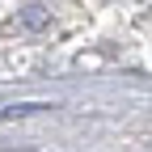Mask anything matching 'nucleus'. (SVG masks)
<instances>
[{"label":"nucleus","instance_id":"f257e3e1","mask_svg":"<svg viewBox=\"0 0 152 152\" xmlns=\"http://www.w3.org/2000/svg\"><path fill=\"white\" fill-rule=\"evenodd\" d=\"M21 21H26L30 30H42L51 17H47V9H38V4H34V9H26V13H21Z\"/></svg>","mask_w":152,"mask_h":152}]
</instances>
